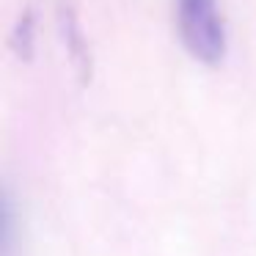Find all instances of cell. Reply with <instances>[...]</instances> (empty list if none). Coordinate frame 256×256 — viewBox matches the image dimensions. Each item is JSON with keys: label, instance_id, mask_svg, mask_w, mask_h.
I'll return each instance as SVG.
<instances>
[{"label": "cell", "instance_id": "obj_1", "mask_svg": "<svg viewBox=\"0 0 256 256\" xmlns=\"http://www.w3.org/2000/svg\"><path fill=\"white\" fill-rule=\"evenodd\" d=\"M179 36L193 58L218 64L226 56V25L218 0H176Z\"/></svg>", "mask_w": 256, "mask_h": 256}, {"label": "cell", "instance_id": "obj_2", "mask_svg": "<svg viewBox=\"0 0 256 256\" xmlns=\"http://www.w3.org/2000/svg\"><path fill=\"white\" fill-rule=\"evenodd\" d=\"M61 20H64V39H66V47H69V56H72V64L83 80L91 74V61H88V47L83 42V34L78 28V20H74V12L64 3L61 6Z\"/></svg>", "mask_w": 256, "mask_h": 256}]
</instances>
